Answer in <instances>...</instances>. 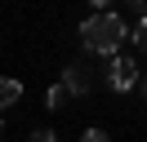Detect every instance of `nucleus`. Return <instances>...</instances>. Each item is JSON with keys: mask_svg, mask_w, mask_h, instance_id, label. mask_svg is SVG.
<instances>
[{"mask_svg": "<svg viewBox=\"0 0 147 142\" xmlns=\"http://www.w3.org/2000/svg\"><path fill=\"white\" fill-rule=\"evenodd\" d=\"M125 40H129V27H125L120 13H107L102 9V13H94V18L80 22V44L89 53H98V58H116Z\"/></svg>", "mask_w": 147, "mask_h": 142, "instance_id": "f257e3e1", "label": "nucleus"}, {"mask_svg": "<svg viewBox=\"0 0 147 142\" xmlns=\"http://www.w3.org/2000/svg\"><path fill=\"white\" fill-rule=\"evenodd\" d=\"M107 84L116 89V93L134 89V84H138V62L125 58V53H116V58H111V71H107Z\"/></svg>", "mask_w": 147, "mask_h": 142, "instance_id": "f03ea898", "label": "nucleus"}, {"mask_svg": "<svg viewBox=\"0 0 147 142\" xmlns=\"http://www.w3.org/2000/svg\"><path fill=\"white\" fill-rule=\"evenodd\" d=\"M63 84L71 89V98H76V93H89V84H94V80H89V67H85V62H71L67 76H63Z\"/></svg>", "mask_w": 147, "mask_h": 142, "instance_id": "7ed1b4c3", "label": "nucleus"}, {"mask_svg": "<svg viewBox=\"0 0 147 142\" xmlns=\"http://www.w3.org/2000/svg\"><path fill=\"white\" fill-rule=\"evenodd\" d=\"M45 102H49V111H63V107L71 102V89H67L63 80H58V84H54V89H49V93H45Z\"/></svg>", "mask_w": 147, "mask_h": 142, "instance_id": "20e7f679", "label": "nucleus"}, {"mask_svg": "<svg viewBox=\"0 0 147 142\" xmlns=\"http://www.w3.org/2000/svg\"><path fill=\"white\" fill-rule=\"evenodd\" d=\"M22 98V84L18 80H0V107H13Z\"/></svg>", "mask_w": 147, "mask_h": 142, "instance_id": "39448f33", "label": "nucleus"}, {"mask_svg": "<svg viewBox=\"0 0 147 142\" xmlns=\"http://www.w3.org/2000/svg\"><path fill=\"white\" fill-rule=\"evenodd\" d=\"M129 40H134V49H138V53H147V18H138V27L129 31Z\"/></svg>", "mask_w": 147, "mask_h": 142, "instance_id": "423d86ee", "label": "nucleus"}, {"mask_svg": "<svg viewBox=\"0 0 147 142\" xmlns=\"http://www.w3.org/2000/svg\"><path fill=\"white\" fill-rule=\"evenodd\" d=\"M80 142H111V138H107L102 129H85V133H80Z\"/></svg>", "mask_w": 147, "mask_h": 142, "instance_id": "0eeeda50", "label": "nucleus"}, {"mask_svg": "<svg viewBox=\"0 0 147 142\" xmlns=\"http://www.w3.org/2000/svg\"><path fill=\"white\" fill-rule=\"evenodd\" d=\"M27 142H54V129H36V133H31Z\"/></svg>", "mask_w": 147, "mask_h": 142, "instance_id": "6e6552de", "label": "nucleus"}, {"mask_svg": "<svg viewBox=\"0 0 147 142\" xmlns=\"http://www.w3.org/2000/svg\"><path fill=\"white\" fill-rule=\"evenodd\" d=\"M138 89H143V98H147V80H143V84H138Z\"/></svg>", "mask_w": 147, "mask_h": 142, "instance_id": "1a4fd4ad", "label": "nucleus"}]
</instances>
